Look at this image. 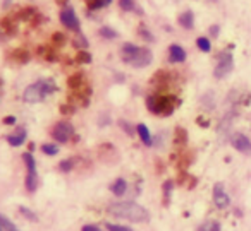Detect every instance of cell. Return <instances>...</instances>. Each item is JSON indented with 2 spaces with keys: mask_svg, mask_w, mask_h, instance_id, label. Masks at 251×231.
<instances>
[{
  "mask_svg": "<svg viewBox=\"0 0 251 231\" xmlns=\"http://www.w3.org/2000/svg\"><path fill=\"white\" fill-rule=\"evenodd\" d=\"M0 231H4V230H2V228H0Z\"/></svg>",
  "mask_w": 251,
  "mask_h": 231,
  "instance_id": "45",
  "label": "cell"
},
{
  "mask_svg": "<svg viewBox=\"0 0 251 231\" xmlns=\"http://www.w3.org/2000/svg\"><path fill=\"white\" fill-rule=\"evenodd\" d=\"M140 36H141V38L147 40V42H153V40H155L153 35H151V33L148 31V29L145 28V26H140Z\"/></svg>",
  "mask_w": 251,
  "mask_h": 231,
  "instance_id": "31",
  "label": "cell"
},
{
  "mask_svg": "<svg viewBox=\"0 0 251 231\" xmlns=\"http://www.w3.org/2000/svg\"><path fill=\"white\" fill-rule=\"evenodd\" d=\"M64 40H66V38H64L62 33H53V36H52V42L53 43H57V45H62Z\"/></svg>",
  "mask_w": 251,
  "mask_h": 231,
  "instance_id": "33",
  "label": "cell"
},
{
  "mask_svg": "<svg viewBox=\"0 0 251 231\" xmlns=\"http://www.w3.org/2000/svg\"><path fill=\"white\" fill-rule=\"evenodd\" d=\"M4 124L5 125H14L16 124V118L14 117H5L4 118Z\"/></svg>",
  "mask_w": 251,
  "mask_h": 231,
  "instance_id": "40",
  "label": "cell"
},
{
  "mask_svg": "<svg viewBox=\"0 0 251 231\" xmlns=\"http://www.w3.org/2000/svg\"><path fill=\"white\" fill-rule=\"evenodd\" d=\"M151 60H153V55L148 48H140L138 53L129 60V65L131 67H136V69H143V67L150 65Z\"/></svg>",
  "mask_w": 251,
  "mask_h": 231,
  "instance_id": "8",
  "label": "cell"
},
{
  "mask_svg": "<svg viewBox=\"0 0 251 231\" xmlns=\"http://www.w3.org/2000/svg\"><path fill=\"white\" fill-rule=\"evenodd\" d=\"M36 16H38V11H36L35 7H25V9H21V11L18 12V16H16V18L25 19V21H29V19H35Z\"/></svg>",
  "mask_w": 251,
  "mask_h": 231,
  "instance_id": "18",
  "label": "cell"
},
{
  "mask_svg": "<svg viewBox=\"0 0 251 231\" xmlns=\"http://www.w3.org/2000/svg\"><path fill=\"white\" fill-rule=\"evenodd\" d=\"M110 190L114 192V195L122 197V195L126 193V190H127V183H126V180H124V178H117L114 183H112Z\"/></svg>",
  "mask_w": 251,
  "mask_h": 231,
  "instance_id": "16",
  "label": "cell"
},
{
  "mask_svg": "<svg viewBox=\"0 0 251 231\" xmlns=\"http://www.w3.org/2000/svg\"><path fill=\"white\" fill-rule=\"evenodd\" d=\"M86 4H88V7H91V5L95 4V0H86Z\"/></svg>",
  "mask_w": 251,
  "mask_h": 231,
  "instance_id": "42",
  "label": "cell"
},
{
  "mask_svg": "<svg viewBox=\"0 0 251 231\" xmlns=\"http://www.w3.org/2000/svg\"><path fill=\"white\" fill-rule=\"evenodd\" d=\"M71 168H73V159H66V161L60 163V169L62 171H69Z\"/></svg>",
  "mask_w": 251,
  "mask_h": 231,
  "instance_id": "34",
  "label": "cell"
},
{
  "mask_svg": "<svg viewBox=\"0 0 251 231\" xmlns=\"http://www.w3.org/2000/svg\"><path fill=\"white\" fill-rule=\"evenodd\" d=\"M53 91H57V86L53 84V81H49V79L38 81V83L26 87L25 94H23V100L28 101V103H40V101L45 100L49 94H52Z\"/></svg>",
  "mask_w": 251,
  "mask_h": 231,
  "instance_id": "3",
  "label": "cell"
},
{
  "mask_svg": "<svg viewBox=\"0 0 251 231\" xmlns=\"http://www.w3.org/2000/svg\"><path fill=\"white\" fill-rule=\"evenodd\" d=\"M198 231H220V223L217 221H206L198 228Z\"/></svg>",
  "mask_w": 251,
  "mask_h": 231,
  "instance_id": "23",
  "label": "cell"
},
{
  "mask_svg": "<svg viewBox=\"0 0 251 231\" xmlns=\"http://www.w3.org/2000/svg\"><path fill=\"white\" fill-rule=\"evenodd\" d=\"M74 135V127L69 122H59L55 127L52 128V137L57 142H67Z\"/></svg>",
  "mask_w": 251,
  "mask_h": 231,
  "instance_id": "6",
  "label": "cell"
},
{
  "mask_svg": "<svg viewBox=\"0 0 251 231\" xmlns=\"http://www.w3.org/2000/svg\"><path fill=\"white\" fill-rule=\"evenodd\" d=\"M138 50H140V46L133 45V43H126V45H122V48H121V57H122V60H124L126 63H129V60L133 59L134 55H136Z\"/></svg>",
  "mask_w": 251,
  "mask_h": 231,
  "instance_id": "12",
  "label": "cell"
},
{
  "mask_svg": "<svg viewBox=\"0 0 251 231\" xmlns=\"http://www.w3.org/2000/svg\"><path fill=\"white\" fill-rule=\"evenodd\" d=\"M179 105V100L171 94H151L147 98V108L155 115H162V117H169L172 111L176 110V106Z\"/></svg>",
  "mask_w": 251,
  "mask_h": 231,
  "instance_id": "2",
  "label": "cell"
},
{
  "mask_svg": "<svg viewBox=\"0 0 251 231\" xmlns=\"http://www.w3.org/2000/svg\"><path fill=\"white\" fill-rule=\"evenodd\" d=\"M176 2H177V0H176Z\"/></svg>",
  "mask_w": 251,
  "mask_h": 231,
  "instance_id": "46",
  "label": "cell"
},
{
  "mask_svg": "<svg viewBox=\"0 0 251 231\" xmlns=\"http://www.w3.org/2000/svg\"><path fill=\"white\" fill-rule=\"evenodd\" d=\"M76 60H77L79 63H90V62H91V55H90L88 52H84V50H81V52L77 53Z\"/></svg>",
  "mask_w": 251,
  "mask_h": 231,
  "instance_id": "28",
  "label": "cell"
},
{
  "mask_svg": "<svg viewBox=\"0 0 251 231\" xmlns=\"http://www.w3.org/2000/svg\"><path fill=\"white\" fill-rule=\"evenodd\" d=\"M60 111H62V113H73V108H71V106H62V108H60Z\"/></svg>",
  "mask_w": 251,
  "mask_h": 231,
  "instance_id": "41",
  "label": "cell"
},
{
  "mask_svg": "<svg viewBox=\"0 0 251 231\" xmlns=\"http://www.w3.org/2000/svg\"><path fill=\"white\" fill-rule=\"evenodd\" d=\"M74 46H76V48H81V50L88 48V40L84 38L83 33H77V36L74 38Z\"/></svg>",
  "mask_w": 251,
  "mask_h": 231,
  "instance_id": "25",
  "label": "cell"
},
{
  "mask_svg": "<svg viewBox=\"0 0 251 231\" xmlns=\"http://www.w3.org/2000/svg\"><path fill=\"white\" fill-rule=\"evenodd\" d=\"M219 33H220V28L217 24H213L212 28H210V35H212L213 38H217V36H219Z\"/></svg>",
  "mask_w": 251,
  "mask_h": 231,
  "instance_id": "37",
  "label": "cell"
},
{
  "mask_svg": "<svg viewBox=\"0 0 251 231\" xmlns=\"http://www.w3.org/2000/svg\"><path fill=\"white\" fill-rule=\"evenodd\" d=\"M16 21H18V19H14V18H4L0 21V29H4L7 35H14Z\"/></svg>",
  "mask_w": 251,
  "mask_h": 231,
  "instance_id": "17",
  "label": "cell"
},
{
  "mask_svg": "<svg viewBox=\"0 0 251 231\" xmlns=\"http://www.w3.org/2000/svg\"><path fill=\"white\" fill-rule=\"evenodd\" d=\"M119 5H121V9L126 12L136 11V4H134V0H119Z\"/></svg>",
  "mask_w": 251,
  "mask_h": 231,
  "instance_id": "26",
  "label": "cell"
},
{
  "mask_svg": "<svg viewBox=\"0 0 251 231\" xmlns=\"http://www.w3.org/2000/svg\"><path fill=\"white\" fill-rule=\"evenodd\" d=\"M230 144L236 151L243 152V154H251V141L244 134H234L230 137Z\"/></svg>",
  "mask_w": 251,
  "mask_h": 231,
  "instance_id": "9",
  "label": "cell"
},
{
  "mask_svg": "<svg viewBox=\"0 0 251 231\" xmlns=\"http://www.w3.org/2000/svg\"><path fill=\"white\" fill-rule=\"evenodd\" d=\"M23 159H25L26 169H28V173H26L25 185H26V189H28V192H35V190L38 189V173H36V161H35V158H33L31 152H25V154H23Z\"/></svg>",
  "mask_w": 251,
  "mask_h": 231,
  "instance_id": "4",
  "label": "cell"
},
{
  "mask_svg": "<svg viewBox=\"0 0 251 231\" xmlns=\"http://www.w3.org/2000/svg\"><path fill=\"white\" fill-rule=\"evenodd\" d=\"M19 212H21L23 216L29 217L31 221H36V214H35V212H31L29 209H26V207H21V209H19Z\"/></svg>",
  "mask_w": 251,
  "mask_h": 231,
  "instance_id": "32",
  "label": "cell"
},
{
  "mask_svg": "<svg viewBox=\"0 0 251 231\" xmlns=\"http://www.w3.org/2000/svg\"><path fill=\"white\" fill-rule=\"evenodd\" d=\"M136 132H138V135H140L141 141H143L145 146H151V144H153V137H151L150 130H148V127L145 124H138L136 125Z\"/></svg>",
  "mask_w": 251,
  "mask_h": 231,
  "instance_id": "13",
  "label": "cell"
},
{
  "mask_svg": "<svg viewBox=\"0 0 251 231\" xmlns=\"http://www.w3.org/2000/svg\"><path fill=\"white\" fill-rule=\"evenodd\" d=\"M107 212L110 214V216L129 219V221H134V223H143V221L150 219L148 210L136 202H114L107 207Z\"/></svg>",
  "mask_w": 251,
  "mask_h": 231,
  "instance_id": "1",
  "label": "cell"
},
{
  "mask_svg": "<svg viewBox=\"0 0 251 231\" xmlns=\"http://www.w3.org/2000/svg\"><path fill=\"white\" fill-rule=\"evenodd\" d=\"M67 84H69V87H73V89H77V87H81V84H83V74H74V76L69 77V81H67Z\"/></svg>",
  "mask_w": 251,
  "mask_h": 231,
  "instance_id": "22",
  "label": "cell"
},
{
  "mask_svg": "<svg viewBox=\"0 0 251 231\" xmlns=\"http://www.w3.org/2000/svg\"><path fill=\"white\" fill-rule=\"evenodd\" d=\"M107 230L108 231H133L127 226H121V224H112V223H107Z\"/></svg>",
  "mask_w": 251,
  "mask_h": 231,
  "instance_id": "30",
  "label": "cell"
},
{
  "mask_svg": "<svg viewBox=\"0 0 251 231\" xmlns=\"http://www.w3.org/2000/svg\"><path fill=\"white\" fill-rule=\"evenodd\" d=\"M81 231H101V230L98 226H93V224H86V226H83Z\"/></svg>",
  "mask_w": 251,
  "mask_h": 231,
  "instance_id": "39",
  "label": "cell"
},
{
  "mask_svg": "<svg viewBox=\"0 0 251 231\" xmlns=\"http://www.w3.org/2000/svg\"><path fill=\"white\" fill-rule=\"evenodd\" d=\"M171 189H172V182H165L164 192H165V197H167V199H169V195H171Z\"/></svg>",
  "mask_w": 251,
  "mask_h": 231,
  "instance_id": "38",
  "label": "cell"
},
{
  "mask_svg": "<svg viewBox=\"0 0 251 231\" xmlns=\"http://www.w3.org/2000/svg\"><path fill=\"white\" fill-rule=\"evenodd\" d=\"M234 69V59L230 52H222L219 55V62L215 65V70H213V76L215 79H224L227 77Z\"/></svg>",
  "mask_w": 251,
  "mask_h": 231,
  "instance_id": "5",
  "label": "cell"
},
{
  "mask_svg": "<svg viewBox=\"0 0 251 231\" xmlns=\"http://www.w3.org/2000/svg\"><path fill=\"white\" fill-rule=\"evenodd\" d=\"M210 2H219V0H210Z\"/></svg>",
  "mask_w": 251,
  "mask_h": 231,
  "instance_id": "44",
  "label": "cell"
},
{
  "mask_svg": "<svg viewBox=\"0 0 251 231\" xmlns=\"http://www.w3.org/2000/svg\"><path fill=\"white\" fill-rule=\"evenodd\" d=\"M42 151L45 152L47 156H55L59 152V147L55 144H43L42 146Z\"/></svg>",
  "mask_w": 251,
  "mask_h": 231,
  "instance_id": "27",
  "label": "cell"
},
{
  "mask_svg": "<svg viewBox=\"0 0 251 231\" xmlns=\"http://www.w3.org/2000/svg\"><path fill=\"white\" fill-rule=\"evenodd\" d=\"M179 24L184 29H193L195 28V14L191 11H184L179 16Z\"/></svg>",
  "mask_w": 251,
  "mask_h": 231,
  "instance_id": "15",
  "label": "cell"
},
{
  "mask_svg": "<svg viewBox=\"0 0 251 231\" xmlns=\"http://www.w3.org/2000/svg\"><path fill=\"white\" fill-rule=\"evenodd\" d=\"M60 22L66 26L67 29H73V31L79 33V19H77L76 12L71 5H66L60 12Z\"/></svg>",
  "mask_w": 251,
  "mask_h": 231,
  "instance_id": "7",
  "label": "cell"
},
{
  "mask_svg": "<svg viewBox=\"0 0 251 231\" xmlns=\"http://www.w3.org/2000/svg\"><path fill=\"white\" fill-rule=\"evenodd\" d=\"M119 124H121V127L124 128L126 132H127V134H133V128L129 127V124H127V122H124V120H121L119 122Z\"/></svg>",
  "mask_w": 251,
  "mask_h": 231,
  "instance_id": "36",
  "label": "cell"
},
{
  "mask_svg": "<svg viewBox=\"0 0 251 231\" xmlns=\"http://www.w3.org/2000/svg\"><path fill=\"white\" fill-rule=\"evenodd\" d=\"M169 60L174 63H181L186 60V52L182 46L179 45H171V48H169Z\"/></svg>",
  "mask_w": 251,
  "mask_h": 231,
  "instance_id": "11",
  "label": "cell"
},
{
  "mask_svg": "<svg viewBox=\"0 0 251 231\" xmlns=\"http://www.w3.org/2000/svg\"><path fill=\"white\" fill-rule=\"evenodd\" d=\"M112 4V0H95V4L91 5V11H98V9H103L107 7V5Z\"/></svg>",
  "mask_w": 251,
  "mask_h": 231,
  "instance_id": "29",
  "label": "cell"
},
{
  "mask_svg": "<svg viewBox=\"0 0 251 231\" xmlns=\"http://www.w3.org/2000/svg\"><path fill=\"white\" fill-rule=\"evenodd\" d=\"M196 46L205 53H208L210 50H212V43H210V40L205 38V36H201V38L196 40Z\"/></svg>",
  "mask_w": 251,
  "mask_h": 231,
  "instance_id": "21",
  "label": "cell"
},
{
  "mask_svg": "<svg viewBox=\"0 0 251 231\" xmlns=\"http://www.w3.org/2000/svg\"><path fill=\"white\" fill-rule=\"evenodd\" d=\"M213 202H215V206L220 207V209H226V207L230 206V197L227 195L222 183H217V185L213 187Z\"/></svg>",
  "mask_w": 251,
  "mask_h": 231,
  "instance_id": "10",
  "label": "cell"
},
{
  "mask_svg": "<svg viewBox=\"0 0 251 231\" xmlns=\"http://www.w3.org/2000/svg\"><path fill=\"white\" fill-rule=\"evenodd\" d=\"M181 141V142H186V132L182 130V128H177V130H176V141Z\"/></svg>",
  "mask_w": 251,
  "mask_h": 231,
  "instance_id": "35",
  "label": "cell"
},
{
  "mask_svg": "<svg viewBox=\"0 0 251 231\" xmlns=\"http://www.w3.org/2000/svg\"><path fill=\"white\" fill-rule=\"evenodd\" d=\"M12 59L18 60V62H28V60H29V53H28V50H25V48H18V50H14V52H12Z\"/></svg>",
  "mask_w": 251,
  "mask_h": 231,
  "instance_id": "20",
  "label": "cell"
},
{
  "mask_svg": "<svg viewBox=\"0 0 251 231\" xmlns=\"http://www.w3.org/2000/svg\"><path fill=\"white\" fill-rule=\"evenodd\" d=\"M57 2H59V4H66L67 5V0H57Z\"/></svg>",
  "mask_w": 251,
  "mask_h": 231,
  "instance_id": "43",
  "label": "cell"
},
{
  "mask_svg": "<svg viewBox=\"0 0 251 231\" xmlns=\"http://www.w3.org/2000/svg\"><path fill=\"white\" fill-rule=\"evenodd\" d=\"M9 144L14 146V147H19V146L23 144V142L26 141V128H18V132H14L12 135H9L7 137Z\"/></svg>",
  "mask_w": 251,
  "mask_h": 231,
  "instance_id": "14",
  "label": "cell"
},
{
  "mask_svg": "<svg viewBox=\"0 0 251 231\" xmlns=\"http://www.w3.org/2000/svg\"><path fill=\"white\" fill-rule=\"evenodd\" d=\"M0 228L4 231H19V228L11 219H7L4 214H0Z\"/></svg>",
  "mask_w": 251,
  "mask_h": 231,
  "instance_id": "19",
  "label": "cell"
},
{
  "mask_svg": "<svg viewBox=\"0 0 251 231\" xmlns=\"http://www.w3.org/2000/svg\"><path fill=\"white\" fill-rule=\"evenodd\" d=\"M100 36H101V38H107V40H115L119 35H117V31H115V29L108 28V26H103V28L100 29Z\"/></svg>",
  "mask_w": 251,
  "mask_h": 231,
  "instance_id": "24",
  "label": "cell"
}]
</instances>
